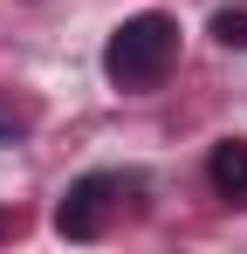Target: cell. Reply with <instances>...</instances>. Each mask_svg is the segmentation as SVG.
<instances>
[{
    "instance_id": "6da1fadb",
    "label": "cell",
    "mask_w": 247,
    "mask_h": 254,
    "mask_svg": "<svg viewBox=\"0 0 247 254\" xmlns=\"http://www.w3.org/2000/svg\"><path fill=\"white\" fill-rule=\"evenodd\" d=\"M172 62H179V21L172 14H130L103 42V76L117 89H158Z\"/></svg>"
},
{
    "instance_id": "7a4b0ae2",
    "label": "cell",
    "mask_w": 247,
    "mask_h": 254,
    "mask_svg": "<svg viewBox=\"0 0 247 254\" xmlns=\"http://www.w3.org/2000/svg\"><path fill=\"white\" fill-rule=\"evenodd\" d=\"M117 192H124L117 172H82L76 186L62 192V206H55V234L62 241H96L103 220H110V206H117Z\"/></svg>"
},
{
    "instance_id": "3957f363",
    "label": "cell",
    "mask_w": 247,
    "mask_h": 254,
    "mask_svg": "<svg viewBox=\"0 0 247 254\" xmlns=\"http://www.w3.org/2000/svg\"><path fill=\"white\" fill-rule=\"evenodd\" d=\"M206 179H213V192H220V199L247 206V144H241V137H220V144H213Z\"/></svg>"
},
{
    "instance_id": "277c9868",
    "label": "cell",
    "mask_w": 247,
    "mask_h": 254,
    "mask_svg": "<svg viewBox=\"0 0 247 254\" xmlns=\"http://www.w3.org/2000/svg\"><path fill=\"white\" fill-rule=\"evenodd\" d=\"M213 42H220V48H247V14H234V7L213 14Z\"/></svg>"
},
{
    "instance_id": "5b68a950",
    "label": "cell",
    "mask_w": 247,
    "mask_h": 254,
    "mask_svg": "<svg viewBox=\"0 0 247 254\" xmlns=\"http://www.w3.org/2000/svg\"><path fill=\"white\" fill-rule=\"evenodd\" d=\"M28 124V110H0V130H21Z\"/></svg>"
},
{
    "instance_id": "8992f818",
    "label": "cell",
    "mask_w": 247,
    "mask_h": 254,
    "mask_svg": "<svg viewBox=\"0 0 247 254\" xmlns=\"http://www.w3.org/2000/svg\"><path fill=\"white\" fill-rule=\"evenodd\" d=\"M0 234H7V220H0Z\"/></svg>"
}]
</instances>
